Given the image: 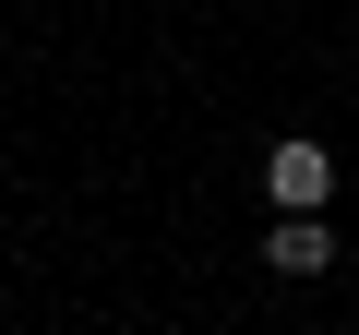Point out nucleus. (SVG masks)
Masks as SVG:
<instances>
[{"instance_id":"1","label":"nucleus","mask_w":359,"mask_h":335,"mask_svg":"<svg viewBox=\"0 0 359 335\" xmlns=\"http://www.w3.org/2000/svg\"><path fill=\"white\" fill-rule=\"evenodd\" d=\"M264 192H276V216H323V204H335V144H323V132H287V144L264 156Z\"/></svg>"},{"instance_id":"2","label":"nucleus","mask_w":359,"mask_h":335,"mask_svg":"<svg viewBox=\"0 0 359 335\" xmlns=\"http://www.w3.org/2000/svg\"><path fill=\"white\" fill-rule=\"evenodd\" d=\"M264 264H276V275H323V264H335V228H323V216H276V228H264Z\"/></svg>"}]
</instances>
